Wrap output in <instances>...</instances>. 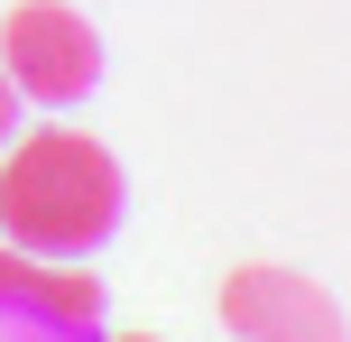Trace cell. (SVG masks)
<instances>
[{
	"instance_id": "cell-5",
	"label": "cell",
	"mask_w": 351,
	"mask_h": 342,
	"mask_svg": "<svg viewBox=\"0 0 351 342\" xmlns=\"http://www.w3.org/2000/svg\"><path fill=\"white\" fill-rule=\"evenodd\" d=\"M10 130H19V84H10V65H0V148H10Z\"/></svg>"
},
{
	"instance_id": "cell-6",
	"label": "cell",
	"mask_w": 351,
	"mask_h": 342,
	"mask_svg": "<svg viewBox=\"0 0 351 342\" xmlns=\"http://www.w3.org/2000/svg\"><path fill=\"white\" fill-rule=\"evenodd\" d=\"M93 342H158V333H93Z\"/></svg>"
},
{
	"instance_id": "cell-3",
	"label": "cell",
	"mask_w": 351,
	"mask_h": 342,
	"mask_svg": "<svg viewBox=\"0 0 351 342\" xmlns=\"http://www.w3.org/2000/svg\"><path fill=\"white\" fill-rule=\"evenodd\" d=\"M222 324L241 342H351L342 306L287 259H241L222 278Z\"/></svg>"
},
{
	"instance_id": "cell-4",
	"label": "cell",
	"mask_w": 351,
	"mask_h": 342,
	"mask_svg": "<svg viewBox=\"0 0 351 342\" xmlns=\"http://www.w3.org/2000/svg\"><path fill=\"white\" fill-rule=\"evenodd\" d=\"M0 333H37V342H93L102 333V278L93 269H56L47 250H0Z\"/></svg>"
},
{
	"instance_id": "cell-2",
	"label": "cell",
	"mask_w": 351,
	"mask_h": 342,
	"mask_svg": "<svg viewBox=\"0 0 351 342\" xmlns=\"http://www.w3.org/2000/svg\"><path fill=\"white\" fill-rule=\"evenodd\" d=\"M0 65H10V84L28 93V102L65 111V102H84V93L102 84V37H93V19L65 10V0H19V10L0 19Z\"/></svg>"
},
{
	"instance_id": "cell-1",
	"label": "cell",
	"mask_w": 351,
	"mask_h": 342,
	"mask_svg": "<svg viewBox=\"0 0 351 342\" xmlns=\"http://www.w3.org/2000/svg\"><path fill=\"white\" fill-rule=\"evenodd\" d=\"M121 195H130L121 158L93 130H28L0 148V232L19 250H47V259L102 250L121 222Z\"/></svg>"
},
{
	"instance_id": "cell-7",
	"label": "cell",
	"mask_w": 351,
	"mask_h": 342,
	"mask_svg": "<svg viewBox=\"0 0 351 342\" xmlns=\"http://www.w3.org/2000/svg\"><path fill=\"white\" fill-rule=\"evenodd\" d=\"M0 342H37V333H0Z\"/></svg>"
}]
</instances>
